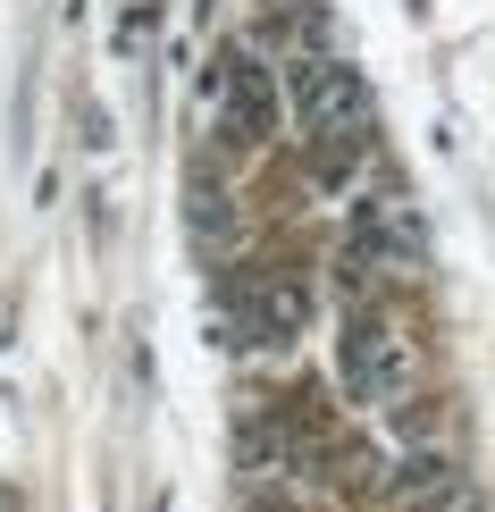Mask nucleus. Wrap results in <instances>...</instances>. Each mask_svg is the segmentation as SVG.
Returning a JSON list of instances; mask_svg holds the SVG:
<instances>
[{"label":"nucleus","mask_w":495,"mask_h":512,"mask_svg":"<svg viewBox=\"0 0 495 512\" xmlns=\"http://www.w3.org/2000/svg\"><path fill=\"white\" fill-rule=\"evenodd\" d=\"M420 252H428V227H420V210L403 202L395 185H378V194L353 202V236H344V277H353V286L420 269Z\"/></svg>","instance_id":"1"},{"label":"nucleus","mask_w":495,"mask_h":512,"mask_svg":"<svg viewBox=\"0 0 495 512\" xmlns=\"http://www.w3.org/2000/svg\"><path fill=\"white\" fill-rule=\"evenodd\" d=\"M219 311H227V345H294L311 319V286L286 269H227L219 286Z\"/></svg>","instance_id":"2"},{"label":"nucleus","mask_w":495,"mask_h":512,"mask_svg":"<svg viewBox=\"0 0 495 512\" xmlns=\"http://www.w3.org/2000/svg\"><path fill=\"white\" fill-rule=\"evenodd\" d=\"M336 378L353 403H403V387H412V345L395 336V319L353 303L344 311V336H336Z\"/></svg>","instance_id":"3"},{"label":"nucleus","mask_w":495,"mask_h":512,"mask_svg":"<svg viewBox=\"0 0 495 512\" xmlns=\"http://www.w3.org/2000/svg\"><path fill=\"white\" fill-rule=\"evenodd\" d=\"M286 118H294V135H344V126H361L370 118V84H361V68H344V59H328V51H303L286 68Z\"/></svg>","instance_id":"4"},{"label":"nucleus","mask_w":495,"mask_h":512,"mask_svg":"<svg viewBox=\"0 0 495 512\" xmlns=\"http://www.w3.org/2000/svg\"><path fill=\"white\" fill-rule=\"evenodd\" d=\"M277 110H286V93L269 84V68L252 51H227L219 59V143L227 152H261L277 135Z\"/></svg>","instance_id":"5"},{"label":"nucleus","mask_w":495,"mask_h":512,"mask_svg":"<svg viewBox=\"0 0 495 512\" xmlns=\"http://www.w3.org/2000/svg\"><path fill=\"white\" fill-rule=\"evenodd\" d=\"M185 227H193V244H202V252H227L235 236H244V219H235V194L210 177V168H193V177H185Z\"/></svg>","instance_id":"6"},{"label":"nucleus","mask_w":495,"mask_h":512,"mask_svg":"<svg viewBox=\"0 0 495 512\" xmlns=\"http://www.w3.org/2000/svg\"><path fill=\"white\" fill-rule=\"evenodd\" d=\"M0 512H17V496H9V487H0Z\"/></svg>","instance_id":"7"}]
</instances>
